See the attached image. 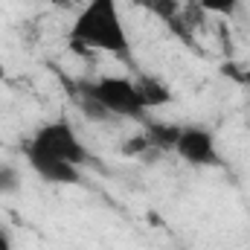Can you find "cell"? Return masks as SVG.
Listing matches in <instances>:
<instances>
[{
  "label": "cell",
  "instance_id": "obj_1",
  "mask_svg": "<svg viewBox=\"0 0 250 250\" xmlns=\"http://www.w3.org/2000/svg\"><path fill=\"white\" fill-rule=\"evenodd\" d=\"M70 41L76 50H105L117 59H125L131 44L117 0H87L70 26Z\"/></svg>",
  "mask_w": 250,
  "mask_h": 250
},
{
  "label": "cell",
  "instance_id": "obj_2",
  "mask_svg": "<svg viewBox=\"0 0 250 250\" xmlns=\"http://www.w3.org/2000/svg\"><path fill=\"white\" fill-rule=\"evenodd\" d=\"M79 93H84L93 102H99L111 114V120L123 117V120L146 123V111L148 108L140 99L137 82H131L125 76H102V79H93V82H79Z\"/></svg>",
  "mask_w": 250,
  "mask_h": 250
},
{
  "label": "cell",
  "instance_id": "obj_3",
  "mask_svg": "<svg viewBox=\"0 0 250 250\" xmlns=\"http://www.w3.org/2000/svg\"><path fill=\"white\" fill-rule=\"evenodd\" d=\"M26 146L35 148V151H41V154H47V157L64 160V163H70V166H76V169H82V166L90 160L84 143L79 140L76 128L67 123V120L44 123L29 140H26Z\"/></svg>",
  "mask_w": 250,
  "mask_h": 250
},
{
  "label": "cell",
  "instance_id": "obj_4",
  "mask_svg": "<svg viewBox=\"0 0 250 250\" xmlns=\"http://www.w3.org/2000/svg\"><path fill=\"white\" fill-rule=\"evenodd\" d=\"M175 154L181 160H187L189 166H221L215 137H212V131H207L201 125H181Z\"/></svg>",
  "mask_w": 250,
  "mask_h": 250
},
{
  "label": "cell",
  "instance_id": "obj_5",
  "mask_svg": "<svg viewBox=\"0 0 250 250\" xmlns=\"http://www.w3.org/2000/svg\"><path fill=\"white\" fill-rule=\"evenodd\" d=\"M23 157H26V163L32 166V172H35L41 181H47V184H56V187L79 184V169H76V166H70V163H64V160H56V157H47V154L29 148L26 143H23Z\"/></svg>",
  "mask_w": 250,
  "mask_h": 250
},
{
  "label": "cell",
  "instance_id": "obj_6",
  "mask_svg": "<svg viewBox=\"0 0 250 250\" xmlns=\"http://www.w3.org/2000/svg\"><path fill=\"white\" fill-rule=\"evenodd\" d=\"M178 134H181V125L154 123V120H146V131H143L148 148H160V151H175Z\"/></svg>",
  "mask_w": 250,
  "mask_h": 250
},
{
  "label": "cell",
  "instance_id": "obj_7",
  "mask_svg": "<svg viewBox=\"0 0 250 250\" xmlns=\"http://www.w3.org/2000/svg\"><path fill=\"white\" fill-rule=\"evenodd\" d=\"M137 90H140V99H143L146 108H157V105H166V102L172 99L169 87H166L160 79H154V76L140 79V82H137Z\"/></svg>",
  "mask_w": 250,
  "mask_h": 250
},
{
  "label": "cell",
  "instance_id": "obj_8",
  "mask_svg": "<svg viewBox=\"0 0 250 250\" xmlns=\"http://www.w3.org/2000/svg\"><path fill=\"white\" fill-rule=\"evenodd\" d=\"M201 6L207 12H212V15H233L239 0H201Z\"/></svg>",
  "mask_w": 250,
  "mask_h": 250
},
{
  "label": "cell",
  "instance_id": "obj_9",
  "mask_svg": "<svg viewBox=\"0 0 250 250\" xmlns=\"http://www.w3.org/2000/svg\"><path fill=\"white\" fill-rule=\"evenodd\" d=\"M140 3H146L151 12H157V15L169 18V21H172V15H175V9H178V3H175V0H140Z\"/></svg>",
  "mask_w": 250,
  "mask_h": 250
},
{
  "label": "cell",
  "instance_id": "obj_10",
  "mask_svg": "<svg viewBox=\"0 0 250 250\" xmlns=\"http://www.w3.org/2000/svg\"><path fill=\"white\" fill-rule=\"evenodd\" d=\"M9 189H18V172L0 166V192H9Z\"/></svg>",
  "mask_w": 250,
  "mask_h": 250
},
{
  "label": "cell",
  "instance_id": "obj_11",
  "mask_svg": "<svg viewBox=\"0 0 250 250\" xmlns=\"http://www.w3.org/2000/svg\"><path fill=\"white\" fill-rule=\"evenodd\" d=\"M0 250H9V239H6V233L0 230Z\"/></svg>",
  "mask_w": 250,
  "mask_h": 250
}]
</instances>
